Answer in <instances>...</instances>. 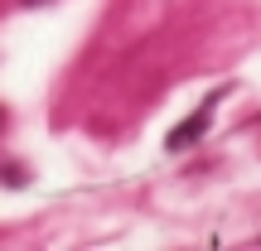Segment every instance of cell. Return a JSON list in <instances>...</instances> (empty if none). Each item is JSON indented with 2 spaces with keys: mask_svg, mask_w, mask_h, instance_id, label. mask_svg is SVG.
<instances>
[{
  "mask_svg": "<svg viewBox=\"0 0 261 251\" xmlns=\"http://www.w3.org/2000/svg\"><path fill=\"white\" fill-rule=\"evenodd\" d=\"M19 5H44V0H19Z\"/></svg>",
  "mask_w": 261,
  "mask_h": 251,
  "instance_id": "obj_2",
  "label": "cell"
},
{
  "mask_svg": "<svg viewBox=\"0 0 261 251\" xmlns=\"http://www.w3.org/2000/svg\"><path fill=\"white\" fill-rule=\"evenodd\" d=\"M208 116H213V111H208V106H198V111L189 116L184 126H174V130H169V150H184V145H194V140L208 130Z\"/></svg>",
  "mask_w": 261,
  "mask_h": 251,
  "instance_id": "obj_1",
  "label": "cell"
}]
</instances>
